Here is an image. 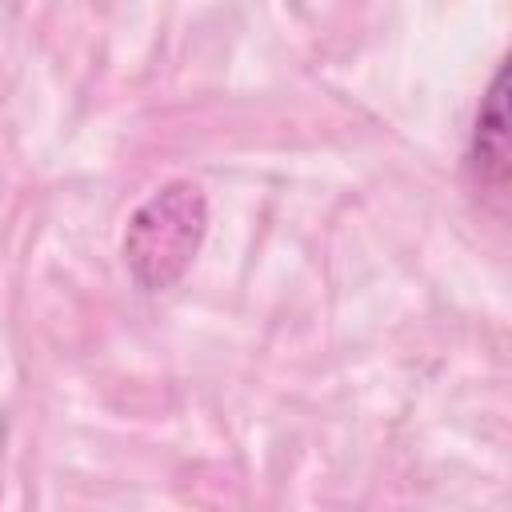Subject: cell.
<instances>
[{
  "mask_svg": "<svg viewBox=\"0 0 512 512\" xmlns=\"http://www.w3.org/2000/svg\"><path fill=\"white\" fill-rule=\"evenodd\" d=\"M468 168L480 192L504 200L508 192V64L500 60L492 84L480 96L472 140H468Z\"/></svg>",
  "mask_w": 512,
  "mask_h": 512,
  "instance_id": "7a4b0ae2",
  "label": "cell"
},
{
  "mask_svg": "<svg viewBox=\"0 0 512 512\" xmlns=\"http://www.w3.org/2000/svg\"><path fill=\"white\" fill-rule=\"evenodd\" d=\"M208 232V200L192 180L156 188L124 228V264L144 292L172 288L196 260Z\"/></svg>",
  "mask_w": 512,
  "mask_h": 512,
  "instance_id": "6da1fadb",
  "label": "cell"
}]
</instances>
